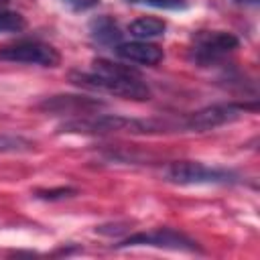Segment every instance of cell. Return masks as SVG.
I'll return each mask as SVG.
<instances>
[{"mask_svg": "<svg viewBox=\"0 0 260 260\" xmlns=\"http://www.w3.org/2000/svg\"><path fill=\"white\" fill-rule=\"evenodd\" d=\"M116 55L128 63L136 65H146L152 67L162 61V49L158 45L146 43V41H132V43H120L116 47Z\"/></svg>", "mask_w": 260, "mask_h": 260, "instance_id": "ba28073f", "label": "cell"}, {"mask_svg": "<svg viewBox=\"0 0 260 260\" xmlns=\"http://www.w3.org/2000/svg\"><path fill=\"white\" fill-rule=\"evenodd\" d=\"M238 4H258V0H234Z\"/></svg>", "mask_w": 260, "mask_h": 260, "instance_id": "ac0fdd59", "label": "cell"}, {"mask_svg": "<svg viewBox=\"0 0 260 260\" xmlns=\"http://www.w3.org/2000/svg\"><path fill=\"white\" fill-rule=\"evenodd\" d=\"M30 148H32V142L22 136L0 134V152H24Z\"/></svg>", "mask_w": 260, "mask_h": 260, "instance_id": "5bb4252c", "label": "cell"}, {"mask_svg": "<svg viewBox=\"0 0 260 260\" xmlns=\"http://www.w3.org/2000/svg\"><path fill=\"white\" fill-rule=\"evenodd\" d=\"M165 177L177 185H217L234 181V175L223 169H211L195 160H177L165 169Z\"/></svg>", "mask_w": 260, "mask_h": 260, "instance_id": "3957f363", "label": "cell"}, {"mask_svg": "<svg viewBox=\"0 0 260 260\" xmlns=\"http://www.w3.org/2000/svg\"><path fill=\"white\" fill-rule=\"evenodd\" d=\"M165 20L160 18H154V16H144V18H138L130 24V35L136 37L138 41H148V39H156V37H162L165 35Z\"/></svg>", "mask_w": 260, "mask_h": 260, "instance_id": "8fae6325", "label": "cell"}, {"mask_svg": "<svg viewBox=\"0 0 260 260\" xmlns=\"http://www.w3.org/2000/svg\"><path fill=\"white\" fill-rule=\"evenodd\" d=\"M0 59L12 63L43 65V67H57L61 61L57 49L39 41H20L14 45H6L0 49Z\"/></svg>", "mask_w": 260, "mask_h": 260, "instance_id": "5b68a950", "label": "cell"}, {"mask_svg": "<svg viewBox=\"0 0 260 260\" xmlns=\"http://www.w3.org/2000/svg\"><path fill=\"white\" fill-rule=\"evenodd\" d=\"M67 6H71L73 10H89V8H93L100 0H63Z\"/></svg>", "mask_w": 260, "mask_h": 260, "instance_id": "e0dca14e", "label": "cell"}, {"mask_svg": "<svg viewBox=\"0 0 260 260\" xmlns=\"http://www.w3.org/2000/svg\"><path fill=\"white\" fill-rule=\"evenodd\" d=\"M156 130L154 122L124 118V116H89L65 122L61 132H75V134H112V132H152Z\"/></svg>", "mask_w": 260, "mask_h": 260, "instance_id": "7a4b0ae2", "label": "cell"}, {"mask_svg": "<svg viewBox=\"0 0 260 260\" xmlns=\"http://www.w3.org/2000/svg\"><path fill=\"white\" fill-rule=\"evenodd\" d=\"M89 30H91V37L93 41H98L100 45H116L122 37L118 24L110 18V16H100V18H93L89 22Z\"/></svg>", "mask_w": 260, "mask_h": 260, "instance_id": "30bf717a", "label": "cell"}, {"mask_svg": "<svg viewBox=\"0 0 260 260\" xmlns=\"http://www.w3.org/2000/svg\"><path fill=\"white\" fill-rule=\"evenodd\" d=\"M37 195H39L41 199H63V197L75 195V189H67V187H61V189H47V191H37Z\"/></svg>", "mask_w": 260, "mask_h": 260, "instance_id": "2e32d148", "label": "cell"}, {"mask_svg": "<svg viewBox=\"0 0 260 260\" xmlns=\"http://www.w3.org/2000/svg\"><path fill=\"white\" fill-rule=\"evenodd\" d=\"M69 79L79 87L104 91L124 100H136V102L150 100V89L146 87V83L140 81V77H112V75H100L93 71L91 73L73 71L69 73Z\"/></svg>", "mask_w": 260, "mask_h": 260, "instance_id": "6da1fadb", "label": "cell"}, {"mask_svg": "<svg viewBox=\"0 0 260 260\" xmlns=\"http://www.w3.org/2000/svg\"><path fill=\"white\" fill-rule=\"evenodd\" d=\"M104 104L100 100L83 98V95H53L47 98L39 108L45 112H57V114H89Z\"/></svg>", "mask_w": 260, "mask_h": 260, "instance_id": "9c48e42d", "label": "cell"}, {"mask_svg": "<svg viewBox=\"0 0 260 260\" xmlns=\"http://www.w3.org/2000/svg\"><path fill=\"white\" fill-rule=\"evenodd\" d=\"M134 4H146L152 8H162V10H179L187 6V0H128Z\"/></svg>", "mask_w": 260, "mask_h": 260, "instance_id": "9a60e30c", "label": "cell"}, {"mask_svg": "<svg viewBox=\"0 0 260 260\" xmlns=\"http://www.w3.org/2000/svg\"><path fill=\"white\" fill-rule=\"evenodd\" d=\"M26 20L18 12L10 10H0V32H20L24 30Z\"/></svg>", "mask_w": 260, "mask_h": 260, "instance_id": "4fadbf2b", "label": "cell"}, {"mask_svg": "<svg viewBox=\"0 0 260 260\" xmlns=\"http://www.w3.org/2000/svg\"><path fill=\"white\" fill-rule=\"evenodd\" d=\"M240 45L238 37L225 30H201L193 37L191 57L199 65H209L225 57L228 53L236 51Z\"/></svg>", "mask_w": 260, "mask_h": 260, "instance_id": "277c9868", "label": "cell"}, {"mask_svg": "<svg viewBox=\"0 0 260 260\" xmlns=\"http://www.w3.org/2000/svg\"><path fill=\"white\" fill-rule=\"evenodd\" d=\"M244 106H234V104H217V106H207L203 110H197L189 116L187 128L191 130H211L223 124H230L242 116Z\"/></svg>", "mask_w": 260, "mask_h": 260, "instance_id": "52a82bcc", "label": "cell"}, {"mask_svg": "<svg viewBox=\"0 0 260 260\" xmlns=\"http://www.w3.org/2000/svg\"><path fill=\"white\" fill-rule=\"evenodd\" d=\"M93 73L100 75H112V77H140L136 69L120 63H112L108 59H95L93 61Z\"/></svg>", "mask_w": 260, "mask_h": 260, "instance_id": "7c38bea8", "label": "cell"}, {"mask_svg": "<svg viewBox=\"0 0 260 260\" xmlns=\"http://www.w3.org/2000/svg\"><path fill=\"white\" fill-rule=\"evenodd\" d=\"M6 4H8V0H0V10H2V8L6 6Z\"/></svg>", "mask_w": 260, "mask_h": 260, "instance_id": "d6986e66", "label": "cell"}, {"mask_svg": "<svg viewBox=\"0 0 260 260\" xmlns=\"http://www.w3.org/2000/svg\"><path fill=\"white\" fill-rule=\"evenodd\" d=\"M126 246H154V248L185 250V252L197 250V244L191 238H187L185 234H179L177 230H171V228L140 232V234H134V236H130V238H126L118 244V248H126Z\"/></svg>", "mask_w": 260, "mask_h": 260, "instance_id": "8992f818", "label": "cell"}]
</instances>
